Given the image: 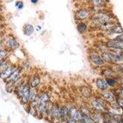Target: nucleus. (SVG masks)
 Segmentation results:
<instances>
[{"label":"nucleus","mask_w":123,"mask_h":123,"mask_svg":"<svg viewBox=\"0 0 123 123\" xmlns=\"http://www.w3.org/2000/svg\"><path fill=\"white\" fill-rule=\"evenodd\" d=\"M31 87L27 83H22L18 86L16 89V93L21 102L24 104H27L30 102Z\"/></svg>","instance_id":"nucleus-1"},{"label":"nucleus","mask_w":123,"mask_h":123,"mask_svg":"<svg viewBox=\"0 0 123 123\" xmlns=\"http://www.w3.org/2000/svg\"><path fill=\"white\" fill-rule=\"evenodd\" d=\"M102 57L105 62L111 64H117L123 62V59L121 56L113 53L111 51H106L102 53Z\"/></svg>","instance_id":"nucleus-2"},{"label":"nucleus","mask_w":123,"mask_h":123,"mask_svg":"<svg viewBox=\"0 0 123 123\" xmlns=\"http://www.w3.org/2000/svg\"><path fill=\"white\" fill-rule=\"evenodd\" d=\"M48 113L50 114V116L52 118L54 122L57 121V123H60V120L62 119L61 117V109L60 107L57 104H54L52 107L49 108L48 111Z\"/></svg>","instance_id":"nucleus-3"},{"label":"nucleus","mask_w":123,"mask_h":123,"mask_svg":"<svg viewBox=\"0 0 123 123\" xmlns=\"http://www.w3.org/2000/svg\"><path fill=\"white\" fill-rule=\"evenodd\" d=\"M91 105L93 108L98 113H104L106 110V106H105L104 100L97 98L92 101Z\"/></svg>","instance_id":"nucleus-4"},{"label":"nucleus","mask_w":123,"mask_h":123,"mask_svg":"<svg viewBox=\"0 0 123 123\" xmlns=\"http://www.w3.org/2000/svg\"><path fill=\"white\" fill-rule=\"evenodd\" d=\"M106 47L110 49H119L123 50V42L115 40L112 39L106 42Z\"/></svg>","instance_id":"nucleus-5"},{"label":"nucleus","mask_w":123,"mask_h":123,"mask_svg":"<svg viewBox=\"0 0 123 123\" xmlns=\"http://www.w3.org/2000/svg\"><path fill=\"white\" fill-rule=\"evenodd\" d=\"M83 113L80 110L77 109L74 106H71L69 109V116L70 117L74 119L76 121L81 120Z\"/></svg>","instance_id":"nucleus-6"},{"label":"nucleus","mask_w":123,"mask_h":123,"mask_svg":"<svg viewBox=\"0 0 123 123\" xmlns=\"http://www.w3.org/2000/svg\"><path fill=\"white\" fill-rule=\"evenodd\" d=\"M17 68L15 67V66L9 65L7 68L0 71V78H2L3 80H7L10 76L11 75L12 73L15 71V69Z\"/></svg>","instance_id":"nucleus-7"},{"label":"nucleus","mask_w":123,"mask_h":123,"mask_svg":"<svg viewBox=\"0 0 123 123\" xmlns=\"http://www.w3.org/2000/svg\"><path fill=\"white\" fill-rule=\"evenodd\" d=\"M90 61L92 62L94 65L97 66H102L105 64V62L103 59V58L100 56L99 55L96 54H93L90 55L89 56Z\"/></svg>","instance_id":"nucleus-8"},{"label":"nucleus","mask_w":123,"mask_h":123,"mask_svg":"<svg viewBox=\"0 0 123 123\" xmlns=\"http://www.w3.org/2000/svg\"><path fill=\"white\" fill-rule=\"evenodd\" d=\"M5 46L9 49H15L19 47V44L15 38L11 37L5 41Z\"/></svg>","instance_id":"nucleus-9"},{"label":"nucleus","mask_w":123,"mask_h":123,"mask_svg":"<svg viewBox=\"0 0 123 123\" xmlns=\"http://www.w3.org/2000/svg\"><path fill=\"white\" fill-rule=\"evenodd\" d=\"M102 98L104 99V100H105V102H107L110 104L112 102L116 101V97L115 96L113 93H111L110 92H106L104 91L101 94Z\"/></svg>","instance_id":"nucleus-10"},{"label":"nucleus","mask_w":123,"mask_h":123,"mask_svg":"<svg viewBox=\"0 0 123 123\" xmlns=\"http://www.w3.org/2000/svg\"><path fill=\"white\" fill-rule=\"evenodd\" d=\"M21 70L20 69L18 68H17L15 69V71L12 73V74L7 79V83H9V84H12V83H14L15 82L18 80V79L19 78L20 74V72H21Z\"/></svg>","instance_id":"nucleus-11"},{"label":"nucleus","mask_w":123,"mask_h":123,"mask_svg":"<svg viewBox=\"0 0 123 123\" xmlns=\"http://www.w3.org/2000/svg\"><path fill=\"white\" fill-rule=\"evenodd\" d=\"M89 15V12L87 9H80L77 11L75 14V18L77 20H84L86 19Z\"/></svg>","instance_id":"nucleus-12"},{"label":"nucleus","mask_w":123,"mask_h":123,"mask_svg":"<svg viewBox=\"0 0 123 123\" xmlns=\"http://www.w3.org/2000/svg\"><path fill=\"white\" fill-rule=\"evenodd\" d=\"M97 87L102 91H106L110 87L106 83V80L103 78H98L96 81Z\"/></svg>","instance_id":"nucleus-13"},{"label":"nucleus","mask_w":123,"mask_h":123,"mask_svg":"<svg viewBox=\"0 0 123 123\" xmlns=\"http://www.w3.org/2000/svg\"><path fill=\"white\" fill-rule=\"evenodd\" d=\"M110 34H123V28L121 27V25L119 24H116V25H114L113 27H112L110 31H108Z\"/></svg>","instance_id":"nucleus-14"},{"label":"nucleus","mask_w":123,"mask_h":123,"mask_svg":"<svg viewBox=\"0 0 123 123\" xmlns=\"http://www.w3.org/2000/svg\"><path fill=\"white\" fill-rule=\"evenodd\" d=\"M40 78L37 75H35L31 78L30 81V86L31 88H36L40 83Z\"/></svg>","instance_id":"nucleus-15"},{"label":"nucleus","mask_w":123,"mask_h":123,"mask_svg":"<svg viewBox=\"0 0 123 123\" xmlns=\"http://www.w3.org/2000/svg\"><path fill=\"white\" fill-rule=\"evenodd\" d=\"M105 80H106L107 84H108L109 87H115L117 84H119L117 78L109 77V78H106Z\"/></svg>","instance_id":"nucleus-16"},{"label":"nucleus","mask_w":123,"mask_h":123,"mask_svg":"<svg viewBox=\"0 0 123 123\" xmlns=\"http://www.w3.org/2000/svg\"><path fill=\"white\" fill-rule=\"evenodd\" d=\"M24 34L27 36H30L34 32V27L32 25L26 24L24 27Z\"/></svg>","instance_id":"nucleus-17"},{"label":"nucleus","mask_w":123,"mask_h":123,"mask_svg":"<svg viewBox=\"0 0 123 123\" xmlns=\"http://www.w3.org/2000/svg\"><path fill=\"white\" fill-rule=\"evenodd\" d=\"M61 109V117L62 120H67L69 116V109L67 106H63L60 107Z\"/></svg>","instance_id":"nucleus-18"},{"label":"nucleus","mask_w":123,"mask_h":123,"mask_svg":"<svg viewBox=\"0 0 123 123\" xmlns=\"http://www.w3.org/2000/svg\"><path fill=\"white\" fill-rule=\"evenodd\" d=\"M39 101L40 102L45 103V104H49L50 102V97L48 95V93L43 92L39 96Z\"/></svg>","instance_id":"nucleus-19"},{"label":"nucleus","mask_w":123,"mask_h":123,"mask_svg":"<svg viewBox=\"0 0 123 123\" xmlns=\"http://www.w3.org/2000/svg\"><path fill=\"white\" fill-rule=\"evenodd\" d=\"M87 28V25L84 22H80L77 25V29H78V31H79V33L81 34L84 33L86 31Z\"/></svg>","instance_id":"nucleus-20"},{"label":"nucleus","mask_w":123,"mask_h":123,"mask_svg":"<svg viewBox=\"0 0 123 123\" xmlns=\"http://www.w3.org/2000/svg\"><path fill=\"white\" fill-rule=\"evenodd\" d=\"M113 94L116 98H123V87L119 86L114 89Z\"/></svg>","instance_id":"nucleus-21"},{"label":"nucleus","mask_w":123,"mask_h":123,"mask_svg":"<svg viewBox=\"0 0 123 123\" xmlns=\"http://www.w3.org/2000/svg\"><path fill=\"white\" fill-rule=\"evenodd\" d=\"M81 121L84 123H96L95 121L91 116H89V115H85V114H83L82 115Z\"/></svg>","instance_id":"nucleus-22"},{"label":"nucleus","mask_w":123,"mask_h":123,"mask_svg":"<svg viewBox=\"0 0 123 123\" xmlns=\"http://www.w3.org/2000/svg\"><path fill=\"white\" fill-rule=\"evenodd\" d=\"M92 4L94 6H104L106 3V0H92Z\"/></svg>","instance_id":"nucleus-23"},{"label":"nucleus","mask_w":123,"mask_h":123,"mask_svg":"<svg viewBox=\"0 0 123 123\" xmlns=\"http://www.w3.org/2000/svg\"><path fill=\"white\" fill-rule=\"evenodd\" d=\"M9 52L6 49H0V59H4L7 57Z\"/></svg>","instance_id":"nucleus-24"},{"label":"nucleus","mask_w":123,"mask_h":123,"mask_svg":"<svg viewBox=\"0 0 123 123\" xmlns=\"http://www.w3.org/2000/svg\"><path fill=\"white\" fill-rule=\"evenodd\" d=\"M15 6L18 8V9H22L24 7V3L22 1H17L15 3Z\"/></svg>","instance_id":"nucleus-25"},{"label":"nucleus","mask_w":123,"mask_h":123,"mask_svg":"<svg viewBox=\"0 0 123 123\" xmlns=\"http://www.w3.org/2000/svg\"><path fill=\"white\" fill-rule=\"evenodd\" d=\"M114 39L117 41H121L123 42V34H119L117 36H116L115 38H113Z\"/></svg>","instance_id":"nucleus-26"},{"label":"nucleus","mask_w":123,"mask_h":123,"mask_svg":"<svg viewBox=\"0 0 123 123\" xmlns=\"http://www.w3.org/2000/svg\"><path fill=\"white\" fill-rule=\"evenodd\" d=\"M118 79V83L120 87H123V77H117Z\"/></svg>","instance_id":"nucleus-27"},{"label":"nucleus","mask_w":123,"mask_h":123,"mask_svg":"<svg viewBox=\"0 0 123 123\" xmlns=\"http://www.w3.org/2000/svg\"><path fill=\"white\" fill-rule=\"evenodd\" d=\"M67 123H77V121L76 120H74V119L71 118V117H68L67 119Z\"/></svg>","instance_id":"nucleus-28"},{"label":"nucleus","mask_w":123,"mask_h":123,"mask_svg":"<svg viewBox=\"0 0 123 123\" xmlns=\"http://www.w3.org/2000/svg\"><path fill=\"white\" fill-rule=\"evenodd\" d=\"M5 62V60L4 59H0V67Z\"/></svg>","instance_id":"nucleus-29"},{"label":"nucleus","mask_w":123,"mask_h":123,"mask_svg":"<svg viewBox=\"0 0 123 123\" xmlns=\"http://www.w3.org/2000/svg\"><path fill=\"white\" fill-rule=\"evenodd\" d=\"M31 2L33 3V4H36L38 2V0H31Z\"/></svg>","instance_id":"nucleus-30"},{"label":"nucleus","mask_w":123,"mask_h":123,"mask_svg":"<svg viewBox=\"0 0 123 123\" xmlns=\"http://www.w3.org/2000/svg\"><path fill=\"white\" fill-rule=\"evenodd\" d=\"M118 64V65L123 70V62H121V63H117Z\"/></svg>","instance_id":"nucleus-31"},{"label":"nucleus","mask_w":123,"mask_h":123,"mask_svg":"<svg viewBox=\"0 0 123 123\" xmlns=\"http://www.w3.org/2000/svg\"><path fill=\"white\" fill-rule=\"evenodd\" d=\"M119 55L121 56V57L123 58V50L121 51V54H119Z\"/></svg>","instance_id":"nucleus-32"},{"label":"nucleus","mask_w":123,"mask_h":123,"mask_svg":"<svg viewBox=\"0 0 123 123\" xmlns=\"http://www.w3.org/2000/svg\"><path fill=\"white\" fill-rule=\"evenodd\" d=\"M60 123H68L67 120H62V121Z\"/></svg>","instance_id":"nucleus-33"},{"label":"nucleus","mask_w":123,"mask_h":123,"mask_svg":"<svg viewBox=\"0 0 123 123\" xmlns=\"http://www.w3.org/2000/svg\"><path fill=\"white\" fill-rule=\"evenodd\" d=\"M77 123H83L81 120H80V121H77Z\"/></svg>","instance_id":"nucleus-34"},{"label":"nucleus","mask_w":123,"mask_h":123,"mask_svg":"<svg viewBox=\"0 0 123 123\" xmlns=\"http://www.w3.org/2000/svg\"><path fill=\"white\" fill-rule=\"evenodd\" d=\"M2 11V6L1 5V4H0V12Z\"/></svg>","instance_id":"nucleus-35"},{"label":"nucleus","mask_w":123,"mask_h":123,"mask_svg":"<svg viewBox=\"0 0 123 123\" xmlns=\"http://www.w3.org/2000/svg\"><path fill=\"white\" fill-rule=\"evenodd\" d=\"M2 46V42L1 41V40H0V49H1V48Z\"/></svg>","instance_id":"nucleus-36"},{"label":"nucleus","mask_w":123,"mask_h":123,"mask_svg":"<svg viewBox=\"0 0 123 123\" xmlns=\"http://www.w3.org/2000/svg\"><path fill=\"white\" fill-rule=\"evenodd\" d=\"M0 22H1V20H0Z\"/></svg>","instance_id":"nucleus-37"}]
</instances>
